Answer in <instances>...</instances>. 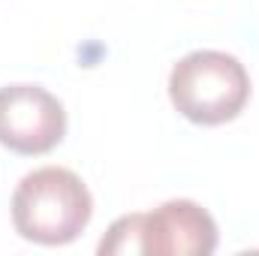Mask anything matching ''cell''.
Listing matches in <instances>:
<instances>
[{"mask_svg":"<svg viewBox=\"0 0 259 256\" xmlns=\"http://www.w3.org/2000/svg\"><path fill=\"white\" fill-rule=\"evenodd\" d=\"M217 250L214 217L190 199H169L142 214L145 256H211Z\"/></svg>","mask_w":259,"mask_h":256,"instance_id":"cell-4","label":"cell"},{"mask_svg":"<svg viewBox=\"0 0 259 256\" xmlns=\"http://www.w3.org/2000/svg\"><path fill=\"white\" fill-rule=\"evenodd\" d=\"M169 100L187 121L220 127L244 112L250 100V75L238 58L226 52H190L169 72Z\"/></svg>","mask_w":259,"mask_h":256,"instance_id":"cell-2","label":"cell"},{"mask_svg":"<svg viewBox=\"0 0 259 256\" xmlns=\"http://www.w3.org/2000/svg\"><path fill=\"white\" fill-rule=\"evenodd\" d=\"M66 136L64 103L39 84H6L0 88V145L21 154L39 157L55 151Z\"/></svg>","mask_w":259,"mask_h":256,"instance_id":"cell-3","label":"cell"},{"mask_svg":"<svg viewBox=\"0 0 259 256\" xmlns=\"http://www.w3.org/2000/svg\"><path fill=\"white\" fill-rule=\"evenodd\" d=\"M94 217L88 184L64 166L27 172L12 193V226L24 241L61 247L75 241Z\"/></svg>","mask_w":259,"mask_h":256,"instance_id":"cell-1","label":"cell"},{"mask_svg":"<svg viewBox=\"0 0 259 256\" xmlns=\"http://www.w3.org/2000/svg\"><path fill=\"white\" fill-rule=\"evenodd\" d=\"M100 256H127L142 253V214H127L115 220L106 232V238L97 247Z\"/></svg>","mask_w":259,"mask_h":256,"instance_id":"cell-5","label":"cell"}]
</instances>
